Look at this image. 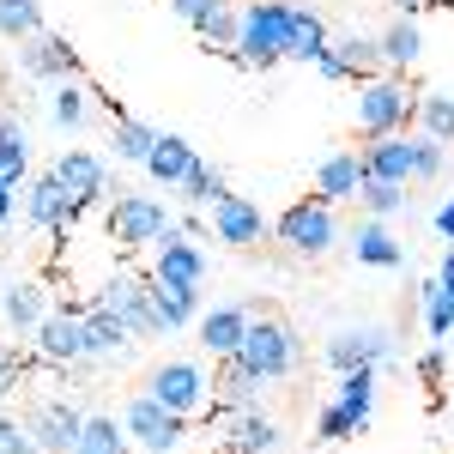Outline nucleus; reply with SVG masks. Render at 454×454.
<instances>
[{
    "mask_svg": "<svg viewBox=\"0 0 454 454\" xmlns=\"http://www.w3.org/2000/svg\"><path fill=\"white\" fill-rule=\"evenodd\" d=\"M419 121V98L406 91V73H376L357 79V134L382 140V134H406Z\"/></svg>",
    "mask_w": 454,
    "mask_h": 454,
    "instance_id": "nucleus-1",
    "label": "nucleus"
},
{
    "mask_svg": "<svg viewBox=\"0 0 454 454\" xmlns=\"http://www.w3.org/2000/svg\"><path fill=\"white\" fill-rule=\"evenodd\" d=\"M237 357H243L261 382H285V376H297V364H303V340H297V327H291V321L254 309V321H248Z\"/></svg>",
    "mask_w": 454,
    "mask_h": 454,
    "instance_id": "nucleus-2",
    "label": "nucleus"
},
{
    "mask_svg": "<svg viewBox=\"0 0 454 454\" xmlns=\"http://www.w3.org/2000/svg\"><path fill=\"white\" fill-rule=\"evenodd\" d=\"M170 231H176V218H170L164 200L115 188V200H109V243L121 248V254H134V248H158Z\"/></svg>",
    "mask_w": 454,
    "mask_h": 454,
    "instance_id": "nucleus-3",
    "label": "nucleus"
},
{
    "mask_svg": "<svg viewBox=\"0 0 454 454\" xmlns=\"http://www.w3.org/2000/svg\"><path fill=\"white\" fill-rule=\"evenodd\" d=\"M285 19H291V0H248L231 61L237 67H261V73L279 67L285 61Z\"/></svg>",
    "mask_w": 454,
    "mask_h": 454,
    "instance_id": "nucleus-4",
    "label": "nucleus"
},
{
    "mask_svg": "<svg viewBox=\"0 0 454 454\" xmlns=\"http://www.w3.org/2000/svg\"><path fill=\"white\" fill-rule=\"evenodd\" d=\"M273 237H279L291 254H303V261H321L327 248L340 243V218H333V207L315 194V200H291V207L273 218Z\"/></svg>",
    "mask_w": 454,
    "mask_h": 454,
    "instance_id": "nucleus-5",
    "label": "nucleus"
},
{
    "mask_svg": "<svg viewBox=\"0 0 454 454\" xmlns=\"http://www.w3.org/2000/svg\"><path fill=\"white\" fill-rule=\"evenodd\" d=\"M145 394H152L158 406L182 412V419L212 412V376L194 364V357H170V364H158V370L145 376Z\"/></svg>",
    "mask_w": 454,
    "mask_h": 454,
    "instance_id": "nucleus-6",
    "label": "nucleus"
},
{
    "mask_svg": "<svg viewBox=\"0 0 454 454\" xmlns=\"http://www.w3.org/2000/svg\"><path fill=\"white\" fill-rule=\"evenodd\" d=\"M121 424H128V436H134L140 454H176L188 442V419L170 412V406H158L152 394H134V400L121 406Z\"/></svg>",
    "mask_w": 454,
    "mask_h": 454,
    "instance_id": "nucleus-7",
    "label": "nucleus"
},
{
    "mask_svg": "<svg viewBox=\"0 0 454 454\" xmlns=\"http://www.w3.org/2000/svg\"><path fill=\"white\" fill-rule=\"evenodd\" d=\"M31 346L43 364H55V370H73V364H85V309H49L43 315V327L31 333Z\"/></svg>",
    "mask_w": 454,
    "mask_h": 454,
    "instance_id": "nucleus-8",
    "label": "nucleus"
},
{
    "mask_svg": "<svg viewBox=\"0 0 454 454\" xmlns=\"http://www.w3.org/2000/svg\"><path fill=\"white\" fill-rule=\"evenodd\" d=\"M98 303L121 315V321L134 327V340H158V333H164L158 315H152V285H145L140 273H109V279L98 285Z\"/></svg>",
    "mask_w": 454,
    "mask_h": 454,
    "instance_id": "nucleus-9",
    "label": "nucleus"
},
{
    "mask_svg": "<svg viewBox=\"0 0 454 454\" xmlns=\"http://www.w3.org/2000/svg\"><path fill=\"white\" fill-rule=\"evenodd\" d=\"M394 357V333L387 327H333L327 333V364L346 376V370H382Z\"/></svg>",
    "mask_w": 454,
    "mask_h": 454,
    "instance_id": "nucleus-10",
    "label": "nucleus"
},
{
    "mask_svg": "<svg viewBox=\"0 0 454 454\" xmlns=\"http://www.w3.org/2000/svg\"><path fill=\"white\" fill-rule=\"evenodd\" d=\"M25 218H31L36 231H49V237H61V243H67L73 224H79L85 212L73 207V194L55 182V170H43L36 182H25Z\"/></svg>",
    "mask_w": 454,
    "mask_h": 454,
    "instance_id": "nucleus-11",
    "label": "nucleus"
},
{
    "mask_svg": "<svg viewBox=\"0 0 454 454\" xmlns=\"http://www.w3.org/2000/svg\"><path fill=\"white\" fill-rule=\"evenodd\" d=\"M49 170H55V182H61V188L73 194V207H79V212L104 207L109 194H115V188H109V170H104V158H98V152H79V145H73V152H61V158L49 164Z\"/></svg>",
    "mask_w": 454,
    "mask_h": 454,
    "instance_id": "nucleus-12",
    "label": "nucleus"
},
{
    "mask_svg": "<svg viewBox=\"0 0 454 454\" xmlns=\"http://www.w3.org/2000/svg\"><path fill=\"white\" fill-rule=\"evenodd\" d=\"M25 430H31V442L43 454H73L79 436H85V412L67 406V400H36L31 419H25Z\"/></svg>",
    "mask_w": 454,
    "mask_h": 454,
    "instance_id": "nucleus-13",
    "label": "nucleus"
},
{
    "mask_svg": "<svg viewBox=\"0 0 454 454\" xmlns=\"http://www.w3.org/2000/svg\"><path fill=\"white\" fill-rule=\"evenodd\" d=\"M212 261L207 248H200V237H188L182 224H176L164 243L152 248V279H170V285H207Z\"/></svg>",
    "mask_w": 454,
    "mask_h": 454,
    "instance_id": "nucleus-14",
    "label": "nucleus"
},
{
    "mask_svg": "<svg viewBox=\"0 0 454 454\" xmlns=\"http://www.w3.org/2000/svg\"><path fill=\"white\" fill-rule=\"evenodd\" d=\"M315 67H321V79H376L382 73V43L364 31H346L327 43V55Z\"/></svg>",
    "mask_w": 454,
    "mask_h": 454,
    "instance_id": "nucleus-15",
    "label": "nucleus"
},
{
    "mask_svg": "<svg viewBox=\"0 0 454 454\" xmlns=\"http://www.w3.org/2000/svg\"><path fill=\"white\" fill-rule=\"evenodd\" d=\"M212 237L231 248H254L267 237V218H261V207L248 194H218L212 200Z\"/></svg>",
    "mask_w": 454,
    "mask_h": 454,
    "instance_id": "nucleus-16",
    "label": "nucleus"
},
{
    "mask_svg": "<svg viewBox=\"0 0 454 454\" xmlns=\"http://www.w3.org/2000/svg\"><path fill=\"white\" fill-rule=\"evenodd\" d=\"M19 67L31 73V79H79V55H73V43L67 36H55V31H36L19 43Z\"/></svg>",
    "mask_w": 454,
    "mask_h": 454,
    "instance_id": "nucleus-17",
    "label": "nucleus"
},
{
    "mask_svg": "<svg viewBox=\"0 0 454 454\" xmlns=\"http://www.w3.org/2000/svg\"><path fill=\"white\" fill-rule=\"evenodd\" d=\"M364 182H370V170H364V152H327V158L315 164V194H321L327 207H346V200H357V194H364Z\"/></svg>",
    "mask_w": 454,
    "mask_h": 454,
    "instance_id": "nucleus-18",
    "label": "nucleus"
},
{
    "mask_svg": "<svg viewBox=\"0 0 454 454\" xmlns=\"http://www.w3.org/2000/svg\"><path fill=\"white\" fill-rule=\"evenodd\" d=\"M248 321H254V303H218V309H207L200 315V351H212V364L218 357H237Z\"/></svg>",
    "mask_w": 454,
    "mask_h": 454,
    "instance_id": "nucleus-19",
    "label": "nucleus"
},
{
    "mask_svg": "<svg viewBox=\"0 0 454 454\" xmlns=\"http://www.w3.org/2000/svg\"><path fill=\"white\" fill-rule=\"evenodd\" d=\"M128 346H134V327L91 297L85 303V364H109V357H121Z\"/></svg>",
    "mask_w": 454,
    "mask_h": 454,
    "instance_id": "nucleus-20",
    "label": "nucleus"
},
{
    "mask_svg": "<svg viewBox=\"0 0 454 454\" xmlns=\"http://www.w3.org/2000/svg\"><path fill=\"white\" fill-rule=\"evenodd\" d=\"M261 376L248 370L243 357H218V376H212V412H248L261 406Z\"/></svg>",
    "mask_w": 454,
    "mask_h": 454,
    "instance_id": "nucleus-21",
    "label": "nucleus"
},
{
    "mask_svg": "<svg viewBox=\"0 0 454 454\" xmlns=\"http://www.w3.org/2000/svg\"><path fill=\"white\" fill-rule=\"evenodd\" d=\"M285 449V430L261 406L248 412H231V430H224V454H279Z\"/></svg>",
    "mask_w": 454,
    "mask_h": 454,
    "instance_id": "nucleus-22",
    "label": "nucleus"
},
{
    "mask_svg": "<svg viewBox=\"0 0 454 454\" xmlns=\"http://www.w3.org/2000/svg\"><path fill=\"white\" fill-rule=\"evenodd\" d=\"M327 43H333V31H327V19L315 12V6H291V19H285V61H321L327 55Z\"/></svg>",
    "mask_w": 454,
    "mask_h": 454,
    "instance_id": "nucleus-23",
    "label": "nucleus"
},
{
    "mask_svg": "<svg viewBox=\"0 0 454 454\" xmlns=\"http://www.w3.org/2000/svg\"><path fill=\"white\" fill-rule=\"evenodd\" d=\"M194 164H200V152L182 140V134H158V145H152V158H145L140 170L158 182V188H182L188 176H194Z\"/></svg>",
    "mask_w": 454,
    "mask_h": 454,
    "instance_id": "nucleus-24",
    "label": "nucleus"
},
{
    "mask_svg": "<svg viewBox=\"0 0 454 454\" xmlns=\"http://www.w3.org/2000/svg\"><path fill=\"white\" fill-rule=\"evenodd\" d=\"M145 285H152V315H158L164 333L200 321V285H170V279H145Z\"/></svg>",
    "mask_w": 454,
    "mask_h": 454,
    "instance_id": "nucleus-25",
    "label": "nucleus"
},
{
    "mask_svg": "<svg viewBox=\"0 0 454 454\" xmlns=\"http://www.w3.org/2000/svg\"><path fill=\"white\" fill-rule=\"evenodd\" d=\"M25 182H31V134L6 109L0 115V188H25Z\"/></svg>",
    "mask_w": 454,
    "mask_h": 454,
    "instance_id": "nucleus-26",
    "label": "nucleus"
},
{
    "mask_svg": "<svg viewBox=\"0 0 454 454\" xmlns=\"http://www.w3.org/2000/svg\"><path fill=\"white\" fill-rule=\"evenodd\" d=\"M376 43H382V67L387 73H412V67H419V55H424V31H419L412 12H394V25H387Z\"/></svg>",
    "mask_w": 454,
    "mask_h": 454,
    "instance_id": "nucleus-27",
    "label": "nucleus"
},
{
    "mask_svg": "<svg viewBox=\"0 0 454 454\" xmlns=\"http://www.w3.org/2000/svg\"><path fill=\"white\" fill-rule=\"evenodd\" d=\"M0 315H6V327H12V333H36V327H43V315H49L43 285H36V279L6 285V291H0Z\"/></svg>",
    "mask_w": 454,
    "mask_h": 454,
    "instance_id": "nucleus-28",
    "label": "nucleus"
},
{
    "mask_svg": "<svg viewBox=\"0 0 454 454\" xmlns=\"http://www.w3.org/2000/svg\"><path fill=\"white\" fill-rule=\"evenodd\" d=\"M364 170L382 182H412V134H382L364 145Z\"/></svg>",
    "mask_w": 454,
    "mask_h": 454,
    "instance_id": "nucleus-29",
    "label": "nucleus"
},
{
    "mask_svg": "<svg viewBox=\"0 0 454 454\" xmlns=\"http://www.w3.org/2000/svg\"><path fill=\"white\" fill-rule=\"evenodd\" d=\"M351 254H357V267H400L406 261V248L394 243V231H387L382 218H364L351 231Z\"/></svg>",
    "mask_w": 454,
    "mask_h": 454,
    "instance_id": "nucleus-30",
    "label": "nucleus"
},
{
    "mask_svg": "<svg viewBox=\"0 0 454 454\" xmlns=\"http://www.w3.org/2000/svg\"><path fill=\"white\" fill-rule=\"evenodd\" d=\"M73 454H134V436L115 412H85V436Z\"/></svg>",
    "mask_w": 454,
    "mask_h": 454,
    "instance_id": "nucleus-31",
    "label": "nucleus"
},
{
    "mask_svg": "<svg viewBox=\"0 0 454 454\" xmlns=\"http://www.w3.org/2000/svg\"><path fill=\"white\" fill-rule=\"evenodd\" d=\"M109 145H115V158L145 164V158H152V145H158V128L140 121V115H115V121H109Z\"/></svg>",
    "mask_w": 454,
    "mask_h": 454,
    "instance_id": "nucleus-32",
    "label": "nucleus"
},
{
    "mask_svg": "<svg viewBox=\"0 0 454 454\" xmlns=\"http://www.w3.org/2000/svg\"><path fill=\"white\" fill-rule=\"evenodd\" d=\"M333 400L351 412L357 430H370V412H376V370H346L340 387H333Z\"/></svg>",
    "mask_w": 454,
    "mask_h": 454,
    "instance_id": "nucleus-33",
    "label": "nucleus"
},
{
    "mask_svg": "<svg viewBox=\"0 0 454 454\" xmlns=\"http://www.w3.org/2000/svg\"><path fill=\"white\" fill-rule=\"evenodd\" d=\"M406 188H412V182H382V176H370L364 194H357V207L370 212V218H394V212H406V200H412Z\"/></svg>",
    "mask_w": 454,
    "mask_h": 454,
    "instance_id": "nucleus-34",
    "label": "nucleus"
},
{
    "mask_svg": "<svg viewBox=\"0 0 454 454\" xmlns=\"http://www.w3.org/2000/svg\"><path fill=\"white\" fill-rule=\"evenodd\" d=\"M419 134L454 145V98H449V91H424V98H419Z\"/></svg>",
    "mask_w": 454,
    "mask_h": 454,
    "instance_id": "nucleus-35",
    "label": "nucleus"
},
{
    "mask_svg": "<svg viewBox=\"0 0 454 454\" xmlns=\"http://www.w3.org/2000/svg\"><path fill=\"white\" fill-rule=\"evenodd\" d=\"M43 31V6L36 0H0V36L6 43H25Z\"/></svg>",
    "mask_w": 454,
    "mask_h": 454,
    "instance_id": "nucleus-36",
    "label": "nucleus"
},
{
    "mask_svg": "<svg viewBox=\"0 0 454 454\" xmlns=\"http://www.w3.org/2000/svg\"><path fill=\"white\" fill-rule=\"evenodd\" d=\"M419 297H424V327H430V340H449L454 333V297L436 279L419 285Z\"/></svg>",
    "mask_w": 454,
    "mask_h": 454,
    "instance_id": "nucleus-37",
    "label": "nucleus"
},
{
    "mask_svg": "<svg viewBox=\"0 0 454 454\" xmlns=\"http://www.w3.org/2000/svg\"><path fill=\"white\" fill-rule=\"evenodd\" d=\"M237 31H243V12L224 0L207 25H200V43H207V49H218V55H231V49H237Z\"/></svg>",
    "mask_w": 454,
    "mask_h": 454,
    "instance_id": "nucleus-38",
    "label": "nucleus"
},
{
    "mask_svg": "<svg viewBox=\"0 0 454 454\" xmlns=\"http://www.w3.org/2000/svg\"><path fill=\"white\" fill-rule=\"evenodd\" d=\"M449 164V145L430 140V134H412V182H436Z\"/></svg>",
    "mask_w": 454,
    "mask_h": 454,
    "instance_id": "nucleus-39",
    "label": "nucleus"
},
{
    "mask_svg": "<svg viewBox=\"0 0 454 454\" xmlns=\"http://www.w3.org/2000/svg\"><path fill=\"white\" fill-rule=\"evenodd\" d=\"M218 194H231V188H224V170H212V164H194V176L182 182V200H188V207H212Z\"/></svg>",
    "mask_w": 454,
    "mask_h": 454,
    "instance_id": "nucleus-40",
    "label": "nucleus"
},
{
    "mask_svg": "<svg viewBox=\"0 0 454 454\" xmlns=\"http://www.w3.org/2000/svg\"><path fill=\"white\" fill-rule=\"evenodd\" d=\"M85 98H91V91H85V85H73V79H61V85H55V121H61V128H79V121H85Z\"/></svg>",
    "mask_w": 454,
    "mask_h": 454,
    "instance_id": "nucleus-41",
    "label": "nucleus"
},
{
    "mask_svg": "<svg viewBox=\"0 0 454 454\" xmlns=\"http://www.w3.org/2000/svg\"><path fill=\"white\" fill-rule=\"evenodd\" d=\"M315 436H321V442H346V436H357V424H351V412L340 400H327L321 419H315Z\"/></svg>",
    "mask_w": 454,
    "mask_h": 454,
    "instance_id": "nucleus-42",
    "label": "nucleus"
},
{
    "mask_svg": "<svg viewBox=\"0 0 454 454\" xmlns=\"http://www.w3.org/2000/svg\"><path fill=\"white\" fill-rule=\"evenodd\" d=\"M218 6H224V0H170V12L182 19V25H194V31L207 25L212 12H218Z\"/></svg>",
    "mask_w": 454,
    "mask_h": 454,
    "instance_id": "nucleus-43",
    "label": "nucleus"
},
{
    "mask_svg": "<svg viewBox=\"0 0 454 454\" xmlns=\"http://www.w3.org/2000/svg\"><path fill=\"white\" fill-rule=\"evenodd\" d=\"M419 376H424L430 387L442 382V351H424V357H419Z\"/></svg>",
    "mask_w": 454,
    "mask_h": 454,
    "instance_id": "nucleus-44",
    "label": "nucleus"
},
{
    "mask_svg": "<svg viewBox=\"0 0 454 454\" xmlns=\"http://www.w3.org/2000/svg\"><path fill=\"white\" fill-rule=\"evenodd\" d=\"M12 212H19V188H0V231L12 224Z\"/></svg>",
    "mask_w": 454,
    "mask_h": 454,
    "instance_id": "nucleus-45",
    "label": "nucleus"
},
{
    "mask_svg": "<svg viewBox=\"0 0 454 454\" xmlns=\"http://www.w3.org/2000/svg\"><path fill=\"white\" fill-rule=\"evenodd\" d=\"M436 231L454 243V200H442V207H436Z\"/></svg>",
    "mask_w": 454,
    "mask_h": 454,
    "instance_id": "nucleus-46",
    "label": "nucleus"
},
{
    "mask_svg": "<svg viewBox=\"0 0 454 454\" xmlns=\"http://www.w3.org/2000/svg\"><path fill=\"white\" fill-rule=\"evenodd\" d=\"M436 285H442V291H454V248L442 254V267H436Z\"/></svg>",
    "mask_w": 454,
    "mask_h": 454,
    "instance_id": "nucleus-47",
    "label": "nucleus"
},
{
    "mask_svg": "<svg viewBox=\"0 0 454 454\" xmlns=\"http://www.w3.org/2000/svg\"><path fill=\"white\" fill-rule=\"evenodd\" d=\"M430 0H394V12H424Z\"/></svg>",
    "mask_w": 454,
    "mask_h": 454,
    "instance_id": "nucleus-48",
    "label": "nucleus"
},
{
    "mask_svg": "<svg viewBox=\"0 0 454 454\" xmlns=\"http://www.w3.org/2000/svg\"><path fill=\"white\" fill-rule=\"evenodd\" d=\"M430 6H454V0H430Z\"/></svg>",
    "mask_w": 454,
    "mask_h": 454,
    "instance_id": "nucleus-49",
    "label": "nucleus"
}]
</instances>
